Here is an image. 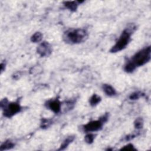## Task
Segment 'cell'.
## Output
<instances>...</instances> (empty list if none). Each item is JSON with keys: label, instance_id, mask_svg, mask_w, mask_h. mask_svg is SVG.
<instances>
[{"label": "cell", "instance_id": "cell-1", "mask_svg": "<svg viewBox=\"0 0 151 151\" xmlns=\"http://www.w3.org/2000/svg\"><path fill=\"white\" fill-rule=\"evenodd\" d=\"M150 46L146 47L137 52L124 65V70L127 73H132L137 67L142 66L150 60Z\"/></svg>", "mask_w": 151, "mask_h": 151}, {"label": "cell", "instance_id": "cell-2", "mask_svg": "<svg viewBox=\"0 0 151 151\" xmlns=\"http://www.w3.org/2000/svg\"><path fill=\"white\" fill-rule=\"evenodd\" d=\"M135 29L136 27L134 24H129L127 27L123 31L119 40L116 42L114 45L111 47L110 52L112 53H115L124 49L128 45L130 40L131 35Z\"/></svg>", "mask_w": 151, "mask_h": 151}, {"label": "cell", "instance_id": "cell-3", "mask_svg": "<svg viewBox=\"0 0 151 151\" xmlns=\"http://www.w3.org/2000/svg\"><path fill=\"white\" fill-rule=\"evenodd\" d=\"M87 37V33L84 29H70L63 35L64 41L69 44H78L83 42Z\"/></svg>", "mask_w": 151, "mask_h": 151}, {"label": "cell", "instance_id": "cell-4", "mask_svg": "<svg viewBox=\"0 0 151 151\" xmlns=\"http://www.w3.org/2000/svg\"><path fill=\"white\" fill-rule=\"evenodd\" d=\"M1 107L3 110L5 117H11L21 111L22 107L18 101L9 103L6 99H4L1 101Z\"/></svg>", "mask_w": 151, "mask_h": 151}, {"label": "cell", "instance_id": "cell-5", "mask_svg": "<svg viewBox=\"0 0 151 151\" xmlns=\"http://www.w3.org/2000/svg\"><path fill=\"white\" fill-rule=\"evenodd\" d=\"M109 118V114L106 113L103 116L100 117L97 120H93L84 124L83 128L85 132H91L100 130L102 129V127L105 122H106Z\"/></svg>", "mask_w": 151, "mask_h": 151}, {"label": "cell", "instance_id": "cell-6", "mask_svg": "<svg viewBox=\"0 0 151 151\" xmlns=\"http://www.w3.org/2000/svg\"><path fill=\"white\" fill-rule=\"evenodd\" d=\"M37 51L41 57H48L51 54L52 48L48 42L44 41L38 46Z\"/></svg>", "mask_w": 151, "mask_h": 151}, {"label": "cell", "instance_id": "cell-7", "mask_svg": "<svg viewBox=\"0 0 151 151\" xmlns=\"http://www.w3.org/2000/svg\"><path fill=\"white\" fill-rule=\"evenodd\" d=\"M45 106L47 108L51 110L55 114H58L61 111V104L58 99H51L48 100L45 103Z\"/></svg>", "mask_w": 151, "mask_h": 151}, {"label": "cell", "instance_id": "cell-8", "mask_svg": "<svg viewBox=\"0 0 151 151\" xmlns=\"http://www.w3.org/2000/svg\"><path fill=\"white\" fill-rule=\"evenodd\" d=\"M102 88L105 94L108 96H113L116 94V90L109 84H104L103 85Z\"/></svg>", "mask_w": 151, "mask_h": 151}, {"label": "cell", "instance_id": "cell-9", "mask_svg": "<svg viewBox=\"0 0 151 151\" xmlns=\"http://www.w3.org/2000/svg\"><path fill=\"white\" fill-rule=\"evenodd\" d=\"M83 2H80V1H65L64 2V6L68 8V9H70L71 11H76L78 4L81 3Z\"/></svg>", "mask_w": 151, "mask_h": 151}, {"label": "cell", "instance_id": "cell-10", "mask_svg": "<svg viewBox=\"0 0 151 151\" xmlns=\"http://www.w3.org/2000/svg\"><path fill=\"white\" fill-rule=\"evenodd\" d=\"M75 137L74 136L71 135L68 136L66 139H64V140L62 144L60 146V147L59 148V150H64L65 149H66L68 146L74 140Z\"/></svg>", "mask_w": 151, "mask_h": 151}, {"label": "cell", "instance_id": "cell-11", "mask_svg": "<svg viewBox=\"0 0 151 151\" xmlns=\"http://www.w3.org/2000/svg\"><path fill=\"white\" fill-rule=\"evenodd\" d=\"M101 99L99 96H98L96 94H94L90 97L89 100V103L91 106H96L101 101Z\"/></svg>", "mask_w": 151, "mask_h": 151}, {"label": "cell", "instance_id": "cell-12", "mask_svg": "<svg viewBox=\"0 0 151 151\" xmlns=\"http://www.w3.org/2000/svg\"><path fill=\"white\" fill-rule=\"evenodd\" d=\"M14 146H15V144L11 140H8L5 141L1 145V146L0 147V150L1 151H2L4 150L11 149L13 148L14 147Z\"/></svg>", "mask_w": 151, "mask_h": 151}, {"label": "cell", "instance_id": "cell-13", "mask_svg": "<svg viewBox=\"0 0 151 151\" xmlns=\"http://www.w3.org/2000/svg\"><path fill=\"white\" fill-rule=\"evenodd\" d=\"M42 34L40 32H36L31 37V41L33 42H39L42 39Z\"/></svg>", "mask_w": 151, "mask_h": 151}, {"label": "cell", "instance_id": "cell-14", "mask_svg": "<svg viewBox=\"0 0 151 151\" xmlns=\"http://www.w3.org/2000/svg\"><path fill=\"white\" fill-rule=\"evenodd\" d=\"M143 126V120L141 117L137 118L134 122V126L137 129H140L142 128Z\"/></svg>", "mask_w": 151, "mask_h": 151}, {"label": "cell", "instance_id": "cell-15", "mask_svg": "<svg viewBox=\"0 0 151 151\" xmlns=\"http://www.w3.org/2000/svg\"><path fill=\"white\" fill-rule=\"evenodd\" d=\"M143 93L140 92V91H136L134 92L133 93H132L130 96H129V99L132 100H136L139 99L141 96H143L142 94Z\"/></svg>", "mask_w": 151, "mask_h": 151}, {"label": "cell", "instance_id": "cell-16", "mask_svg": "<svg viewBox=\"0 0 151 151\" xmlns=\"http://www.w3.org/2000/svg\"><path fill=\"white\" fill-rule=\"evenodd\" d=\"M94 137H95V136L93 134H91V133H88L87 134L85 137H84V140L86 141V142L88 144H91L94 140Z\"/></svg>", "mask_w": 151, "mask_h": 151}, {"label": "cell", "instance_id": "cell-17", "mask_svg": "<svg viewBox=\"0 0 151 151\" xmlns=\"http://www.w3.org/2000/svg\"><path fill=\"white\" fill-rule=\"evenodd\" d=\"M51 123H52V122H51V120L43 119L42 120L41 127V128H42V129L47 128L48 127H49V126H50V124H51Z\"/></svg>", "mask_w": 151, "mask_h": 151}, {"label": "cell", "instance_id": "cell-18", "mask_svg": "<svg viewBox=\"0 0 151 151\" xmlns=\"http://www.w3.org/2000/svg\"><path fill=\"white\" fill-rule=\"evenodd\" d=\"M121 150H136V149L134 147V146L131 144L129 143L127 145L123 146L122 148L120 149Z\"/></svg>", "mask_w": 151, "mask_h": 151}, {"label": "cell", "instance_id": "cell-19", "mask_svg": "<svg viewBox=\"0 0 151 151\" xmlns=\"http://www.w3.org/2000/svg\"><path fill=\"white\" fill-rule=\"evenodd\" d=\"M136 136L135 134H129L125 137V140H130L132 139H133Z\"/></svg>", "mask_w": 151, "mask_h": 151}, {"label": "cell", "instance_id": "cell-20", "mask_svg": "<svg viewBox=\"0 0 151 151\" xmlns=\"http://www.w3.org/2000/svg\"><path fill=\"white\" fill-rule=\"evenodd\" d=\"M5 64L4 63H1V73H2L5 70Z\"/></svg>", "mask_w": 151, "mask_h": 151}]
</instances>
